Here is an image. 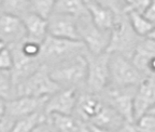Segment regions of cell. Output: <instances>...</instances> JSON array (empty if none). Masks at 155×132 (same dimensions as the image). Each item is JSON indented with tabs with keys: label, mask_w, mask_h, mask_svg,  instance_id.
Instances as JSON below:
<instances>
[{
	"label": "cell",
	"mask_w": 155,
	"mask_h": 132,
	"mask_svg": "<svg viewBox=\"0 0 155 132\" xmlns=\"http://www.w3.org/2000/svg\"><path fill=\"white\" fill-rule=\"evenodd\" d=\"M86 53H81L61 61L55 65L48 66L52 79L61 89L74 88L86 85L87 63Z\"/></svg>",
	"instance_id": "6da1fadb"
},
{
	"label": "cell",
	"mask_w": 155,
	"mask_h": 132,
	"mask_svg": "<svg viewBox=\"0 0 155 132\" xmlns=\"http://www.w3.org/2000/svg\"><path fill=\"white\" fill-rule=\"evenodd\" d=\"M147 78L129 57L119 53H110V86L113 88L138 87ZM108 87V88H109Z\"/></svg>",
	"instance_id": "7a4b0ae2"
},
{
	"label": "cell",
	"mask_w": 155,
	"mask_h": 132,
	"mask_svg": "<svg viewBox=\"0 0 155 132\" xmlns=\"http://www.w3.org/2000/svg\"><path fill=\"white\" fill-rule=\"evenodd\" d=\"M86 52L87 50L82 41L61 39L48 35L42 42L40 61L44 65L52 66L69 57Z\"/></svg>",
	"instance_id": "3957f363"
},
{
	"label": "cell",
	"mask_w": 155,
	"mask_h": 132,
	"mask_svg": "<svg viewBox=\"0 0 155 132\" xmlns=\"http://www.w3.org/2000/svg\"><path fill=\"white\" fill-rule=\"evenodd\" d=\"M77 25L80 39L88 53L92 55H99L108 52L112 32H104L98 28L91 19L88 11L77 17Z\"/></svg>",
	"instance_id": "277c9868"
},
{
	"label": "cell",
	"mask_w": 155,
	"mask_h": 132,
	"mask_svg": "<svg viewBox=\"0 0 155 132\" xmlns=\"http://www.w3.org/2000/svg\"><path fill=\"white\" fill-rule=\"evenodd\" d=\"M59 90L61 88L52 79L48 67L43 64L34 75L17 86V98H50Z\"/></svg>",
	"instance_id": "5b68a950"
},
{
	"label": "cell",
	"mask_w": 155,
	"mask_h": 132,
	"mask_svg": "<svg viewBox=\"0 0 155 132\" xmlns=\"http://www.w3.org/2000/svg\"><path fill=\"white\" fill-rule=\"evenodd\" d=\"M87 78L86 91L101 94L110 86V53L92 55L87 52Z\"/></svg>",
	"instance_id": "8992f818"
},
{
	"label": "cell",
	"mask_w": 155,
	"mask_h": 132,
	"mask_svg": "<svg viewBox=\"0 0 155 132\" xmlns=\"http://www.w3.org/2000/svg\"><path fill=\"white\" fill-rule=\"evenodd\" d=\"M140 39L131 28L127 14L120 15L112 30L108 53H119L131 59Z\"/></svg>",
	"instance_id": "52a82bcc"
},
{
	"label": "cell",
	"mask_w": 155,
	"mask_h": 132,
	"mask_svg": "<svg viewBox=\"0 0 155 132\" xmlns=\"http://www.w3.org/2000/svg\"><path fill=\"white\" fill-rule=\"evenodd\" d=\"M48 98L19 96L12 101H0V115L7 114L10 117L18 120L21 118L44 112Z\"/></svg>",
	"instance_id": "ba28073f"
},
{
	"label": "cell",
	"mask_w": 155,
	"mask_h": 132,
	"mask_svg": "<svg viewBox=\"0 0 155 132\" xmlns=\"http://www.w3.org/2000/svg\"><path fill=\"white\" fill-rule=\"evenodd\" d=\"M137 87L113 88L109 87L104 92V101L114 108L127 123H136L134 117V99Z\"/></svg>",
	"instance_id": "9c48e42d"
},
{
	"label": "cell",
	"mask_w": 155,
	"mask_h": 132,
	"mask_svg": "<svg viewBox=\"0 0 155 132\" xmlns=\"http://www.w3.org/2000/svg\"><path fill=\"white\" fill-rule=\"evenodd\" d=\"M79 94L80 93L78 92V89H61L48 98L44 107V114L46 116H50L52 114L73 115L77 107Z\"/></svg>",
	"instance_id": "30bf717a"
},
{
	"label": "cell",
	"mask_w": 155,
	"mask_h": 132,
	"mask_svg": "<svg viewBox=\"0 0 155 132\" xmlns=\"http://www.w3.org/2000/svg\"><path fill=\"white\" fill-rule=\"evenodd\" d=\"M27 38V30L22 19L0 13V44L12 47Z\"/></svg>",
	"instance_id": "8fae6325"
},
{
	"label": "cell",
	"mask_w": 155,
	"mask_h": 132,
	"mask_svg": "<svg viewBox=\"0 0 155 132\" xmlns=\"http://www.w3.org/2000/svg\"><path fill=\"white\" fill-rule=\"evenodd\" d=\"M155 104V77L150 76L143 79L137 87L134 99V117L135 122L144 117Z\"/></svg>",
	"instance_id": "7c38bea8"
},
{
	"label": "cell",
	"mask_w": 155,
	"mask_h": 132,
	"mask_svg": "<svg viewBox=\"0 0 155 132\" xmlns=\"http://www.w3.org/2000/svg\"><path fill=\"white\" fill-rule=\"evenodd\" d=\"M48 23L50 36L66 40L81 41L75 17L59 13H53L48 20Z\"/></svg>",
	"instance_id": "4fadbf2b"
},
{
	"label": "cell",
	"mask_w": 155,
	"mask_h": 132,
	"mask_svg": "<svg viewBox=\"0 0 155 132\" xmlns=\"http://www.w3.org/2000/svg\"><path fill=\"white\" fill-rule=\"evenodd\" d=\"M104 105V101L99 94L85 91L79 94L77 107L73 115L84 122L90 123L100 113Z\"/></svg>",
	"instance_id": "5bb4252c"
},
{
	"label": "cell",
	"mask_w": 155,
	"mask_h": 132,
	"mask_svg": "<svg viewBox=\"0 0 155 132\" xmlns=\"http://www.w3.org/2000/svg\"><path fill=\"white\" fill-rule=\"evenodd\" d=\"M91 19L98 28L104 32H112L117 16L102 1H85Z\"/></svg>",
	"instance_id": "9a60e30c"
},
{
	"label": "cell",
	"mask_w": 155,
	"mask_h": 132,
	"mask_svg": "<svg viewBox=\"0 0 155 132\" xmlns=\"http://www.w3.org/2000/svg\"><path fill=\"white\" fill-rule=\"evenodd\" d=\"M155 57V41L150 38H141L131 56L135 66L147 77L149 75V64Z\"/></svg>",
	"instance_id": "2e32d148"
},
{
	"label": "cell",
	"mask_w": 155,
	"mask_h": 132,
	"mask_svg": "<svg viewBox=\"0 0 155 132\" xmlns=\"http://www.w3.org/2000/svg\"><path fill=\"white\" fill-rule=\"evenodd\" d=\"M125 123H127L125 119L106 102L99 114L90 122V125H94L110 131H120Z\"/></svg>",
	"instance_id": "e0dca14e"
},
{
	"label": "cell",
	"mask_w": 155,
	"mask_h": 132,
	"mask_svg": "<svg viewBox=\"0 0 155 132\" xmlns=\"http://www.w3.org/2000/svg\"><path fill=\"white\" fill-rule=\"evenodd\" d=\"M27 30V38L37 42H43L48 36V20L29 12L22 17Z\"/></svg>",
	"instance_id": "ac0fdd59"
},
{
	"label": "cell",
	"mask_w": 155,
	"mask_h": 132,
	"mask_svg": "<svg viewBox=\"0 0 155 132\" xmlns=\"http://www.w3.org/2000/svg\"><path fill=\"white\" fill-rule=\"evenodd\" d=\"M54 13L69 15L77 19L87 13V8L85 1L82 0H59L55 2Z\"/></svg>",
	"instance_id": "d6986e66"
},
{
	"label": "cell",
	"mask_w": 155,
	"mask_h": 132,
	"mask_svg": "<svg viewBox=\"0 0 155 132\" xmlns=\"http://www.w3.org/2000/svg\"><path fill=\"white\" fill-rule=\"evenodd\" d=\"M30 12V0H2L0 2V13L22 19Z\"/></svg>",
	"instance_id": "ffe728a7"
},
{
	"label": "cell",
	"mask_w": 155,
	"mask_h": 132,
	"mask_svg": "<svg viewBox=\"0 0 155 132\" xmlns=\"http://www.w3.org/2000/svg\"><path fill=\"white\" fill-rule=\"evenodd\" d=\"M0 96L3 101H12L17 98V87L11 71H0Z\"/></svg>",
	"instance_id": "44dd1931"
},
{
	"label": "cell",
	"mask_w": 155,
	"mask_h": 132,
	"mask_svg": "<svg viewBox=\"0 0 155 132\" xmlns=\"http://www.w3.org/2000/svg\"><path fill=\"white\" fill-rule=\"evenodd\" d=\"M128 21L135 34L140 38H147L150 33L155 28L152 23L149 22L143 14L139 13H128Z\"/></svg>",
	"instance_id": "7402d4cb"
},
{
	"label": "cell",
	"mask_w": 155,
	"mask_h": 132,
	"mask_svg": "<svg viewBox=\"0 0 155 132\" xmlns=\"http://www.w3.org/2000/svg\"><path fill=\"white\" fill-rule=\"evenodd\" d=\"M48 118L44 112L36 113L34 115L27 116V117L21 118L16 121L14 128L11 132H31L39 123Z\"/></svg>",
	"instance_id": "603a6c76"
},
{
	"label": "cell",
	"mask_w": 155,
	"mask_h": 132,
	"mask_svg": "<svg viewBox=\"0 0 155 132\" xmlns=\"http://www.w3.org/2000/svg\"><path fill=\"white\" fill-rule=\"evenodd\" d=\"M55 2L52 0H30V12L48 20L54 13Z\"/></svg>",
	"instance_id": "cb8c5ba5"
},
{
	"label": "cell",
	"mask_w": 155,
	"mask_h": 132,
	"mask_svg": "<svg viewBox=\"0 0 155 132\" xmlns=\"http://www.w3.org/2000/svg\"><path fill=\"white\" fill-rule=\"evenodd\" d=\"M14 67V57L10 47L0 44V71H12Z\"/></svg>",
	"instance_id": "d4e9b609"
},
{
	"label": "cell",
	"mask_w": 155,
	"mask_h": 132,
	"mask_svg": "<svg viewBox=\"0 0 155 132\" xmlns=\"http://www.w3.org/2000/svg\"><path fill=\"white\" fill-rule=\"evenodd\" d=\"M150 2L151 1H149V0H129V1H125L124 10H125L126 14H128V13L144 14Z\"/></svg>",
	"instance_id": "484cf974"
},
{
	"label": "cell",
	"mask_w": 155,
	"mask_h": 132,
	"mask_svg": "<svg viewBox=\"0 0 155 132\" xmlns=\"http://www.w3.org/2000/svg\"><path fill=\"white\" fill-rule=\"evenodd\" d=\"M17 120L7 114L0 115V132H11Z\"/></svg>",
	"instance_id": "4316f807"
},
{
	"label": "cell",
	"mask_w": 155,
	"mask_h": 132,
	"mask_svg": "<svg viewBox=\"0 0 155 132\" xmlns=\"http://www.w3.org/2000/svg\"><path fill=\"white\" fill-rule=\"evenodd\" d=\"M31 132H57V130L54 128V126L52 125V122L50 121V119L46 118L44 121H42L41 123H39Z\"/></svg>",
	"instance_id": "83f0119b"
},
{
	"label": "cell",
	"mask_w": 155,
	"mask_h": 132,
	"mask_svg": "<svg viewBox=\"0 0 155 132\" xmlns=\"http://www.w3.org/2000/svg\"><path fill=\"white\" fill-rule=\"evenodd\" d=\"M144 17L149 21L150 23H152L155 26V0L151 1L150 5H149L148 9L144 12Z\"/></svg>",
	"instance_id": "f1b7e54d"
},
{
	"label": "cell",
	"mask_w": 155,
	"mask_h": 132,
	"mask_svg": "<svg viewBox=\"0 0 155 132\" xmlns=\"http://www.w3.org/2000/svg\"><path fill=\"white\" fill-rule=\"evenodd\" d=\"M119 132H140L136 123H125Z\"/></svg>",
	"instance_id": "f546056e"
},
{
	"label": "cell",
	"mask_w": 155,
	"mask_h": 132,
	"mask_svg": "<svg viewBox=\"0 0 155 132\" xmlns=\"http://www.w3.org/2000/svg\"><path fill=\"white\" fill-rule=\"evenodd\" d=\"M147 115H149V116H153V117H155V104L153 105V107L151 108L150 110L148 112V114Z\"/></svg>",
	"instance_id": "4dcf8cb0"
},
{
	"label": "cell",
	"mask_w": 155,
	"mask_h": 132,
	"mask_svg": "<svg viewBox=\"0 0 155 132\" xmlns=\"http://www.w3.org/2000/svg\"><path fill=\"white\" fill-rule=\"evenodd\" d=\"M147 38H150V39H152L153 41H155V28L152 30V32L150 33V35H149V36L147 37Z\"/></svg>",
	"instance_id": "1f68e13d"
},
{
	"label": "cell",
	"mask_w": 155,
	"mask_h": 132,
	"mask_svg": "<svg viewBox=\"0 0 155 132\" xmlns=\"http://www.w3.org/2000/svg\"><path fill=\"white\" fill-rule=\"evenodd\" d=\"M154 77H155V76H154Z\"/></svg>",
	"instance_id": "d6a6232c"
}]
</instances>
